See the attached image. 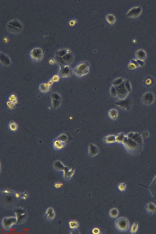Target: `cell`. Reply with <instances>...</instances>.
I'll return each instance as SVG.
<instances>
[{
    "label": "cell",
    "instance_id": "cell-1",
    "mask_svg": "<svg viewBox=\"0 0 156 234\" xmlns=\"http://www.w3.org/2000/svg\"><path fill=\"white\" fill-rule=\"evenodd\" d=\"M55 169L58 171H63L64 177L66 180L71 179L75 173L74 168L71 169L69 167H66L60 161H55L54 164Z\"/></svg>",
    "mask_w": 156,
    "mask_h": 234
},
{
    "label": "cell",
    "instance_id": "cell-2",
    "mask_svg": "<svg viewBox=\"0 0 156 234\" xmlns=\"http://www.w3.org/2000/svg\"><path fill=\"white\" fill-rule=\"evenodd\" d=\"M7 28L10 33L17 34L21 32L23 26L19 20L15 19L9 21L7 24Z\"/></svg>",
    "mask_w": 156,
    "mask_h": 234
},
{
    "label": "cell",
    "instance_id": "cell-3",
    "mask_svg": "<svg viewBox=\"0 0 156 234\" xmlns=\"http://www.w3.org/2000/svg\"><path fill=\"white\" fill-rule=\"evenodd\" d=\"M90 66V63L88 62H83L79 63L74 68V73L75 76L79 77L85 76L89 72Z\"/></svg>",
    "mask_w": 156,
    "mask_h": 234
},
{
    "label": "cell",
    "instance_id": "cell-4",
    "mask_svg": "<svg viewBox=\"0 0 156 234\" xmlns=\"http://www.w3.org/2000/svg\"><path fill=\"white\" fill-rule=\"evenodd\" d=\"M115 225L118 231L122 232H125L129 229V222L126 218L121 217L119 218L116 220Z\"/></svg>",
    "mask_w": 156,
    "mask_h": 234
},
{
    "label": "cell",
    "instance_id": "cell-5",
    "mask_svg": "<svg viewBox=\"0 0 156 234\" xmlns=\"http://www.w3.org/2000/svg\"><path fill=\"white\" fill-rule=\"evenodd\" d=\"M127 150L130 152H134L138 150L140 145L134 142L127 136H125L123 143Z\"/></svg>",
    "mask_w": 156,
    "mask_h": 234
},
{
    "label": "cell",
    "instance_id": "cell-6",
    "mask_svg": "<svg viewBox=\"0 0 156 234\" xmlns=\"http://www.w3.org/2000/svg\"><path fill=\"white\" fill-rule=\"evenodd\" d=\"M44 52L39 48H35L31 51L30 55L32 59L34 61H40L43 57Z\"/></svg>",
    "mask_w": 156,
    "mask_h": 234
},
{
    "label": "cell",
    "instance_id": "cell-7",
    "mask_svg": "<svg viewBox=\"0 0 156 234\" xmlns=\"http://www.w3.org/2000/svg\"><path fill=\"white\" fill-rule=\"evenodd\" d=\"M18 222L17 218L9 217L5 218L2 221V225L5 229L9 230Z\"/></svg>",
    "mask_w": 156,
    "mask_h": 234
},
{
    "label": "cell",
    "instance_id": "cell-8",
    "mask_svg": "<svg viewBox=\"0 0 156 234\" xmlns=\"http://www.w3.org/2000/svg\"><path fill=\"white\" fill-rule=\"evenodd\" d=\"M115 87L117 90V98L120 100L124 99L126 97L128 93L124 87V82L119 86Z\"/></svg>",
    "mask_w": 156,
    "mask_h": 234
},
{
    "label": "cell",
    "instance_id": "cell-9",
    "mask_svg": "<svg viewBox=\"0 0 156 234\" xmlns=\"http://www.w3.org/2000/svg\"><path fill=\"white\" fill-rule=\"evenodd\" d=\"M127 136L138 144L140 145H142V137L137 133H130Z\"/></svg>",
    "mask_w": 156,
    "mask_h": 234
},
{
    "label": "cell",
    "instance_id": "cell-10",
    "mask_svg": "<svg viewBox=\"0 0 156 234\" xmlns=\"http://www.w3.org/2000/svg\"><path fill=\"white\" fill-rule=\"evenodd\" d=\"M143 102L147 105L151 104L154 100V95L151 93L149 92L145 93L142 98Z\"/></svg>",
    "mask_w": 156,
    "mask_h": 234
},
{
    "label": "cell",
    "instance_id": "cell-11",
    "mask_svg": "<svg viewBox=\"0 0 156 234\" xmlns=\"http://www.w3.org/2000/svg\"><path fill=\"white\" fill-rule=\"evenodd\" d=\"M71 70L70 67L68 65L64 66L60 72V76L62 78H68L71 76Z\"/></svg>",
    "mask_w": 156,
    "mask_h": 234
},
{
    "label": "cell",
    "instance_id": "cell-12",
    "mask_svg": "<svg viewBox=\"0 0 156 234\" xmlns=\"http://www.w3.org/2000/svg\"><path fill=\"white\" fill-rule=\"evenodd\" d=\"M15 212L16 214L18 221L22 222L25 220L27 214L24 210L22 209H18L16 210Z\"/></svg>",
    "mask_w": 156,
    "mask_h": 234
},
{
    "label": "cell",
    "instance_id": "cell-13",
    "mask_svg": "<svg viewBox=\"0 0 156 234\" xmlns=\"http://www.w3.org/2000/svg\"><path fill=\"white\" fill-rule=\"evenodd\" d=\"M141 12V9L140 7H134L130 10L127 16L130 17H136L138 16Z\"/></svg>",
    "mask_w": 156,
    "mask_h": 234
},
{
    "label": "cell",
    "instance_id": "cell-14",
    "mask_svg": "<svg viewBox=\"0 0 156 234\" xmlns=\"http://www.w3.org/2000/svg\"><path fill=\"white\" fill-rule=\"evenodd\" d=\"M0 61L2 64L5 66H8L11 64V61L9 57L3 53H1Z\"/></svg>",
    "mask_w": 156,
    "mask_h": 234
},
{
    "label": "cell",
    "instance_id": "cell-15",
    "mask_svg": "<svg viewBox=\"0 0 156 234\" xmlns=\"http://www.w3.org/2000/svg\"><path fill=\"white\" fill-rule=\"evenodd\" d=\"M99 152V149L96 145L90 144L88 147V153L91 157H94Z\"/></svg>",
    "mask_w": 156,
    "mask_h": 234
},
{
    "label": "cell",
    "instance_id": "cell-16",
    "mask_svg": "<svg viewBox=\"0 0 156 234\" xmlns=\"http://www.w3.org/2000/svg\"><path fill=\"white\" fill-rule=\"evenodd\" d=\"M145 209L150 215L154 214L156 212V206L151 202H150L145 206Z\"/></svg>",
    "mask_w": 156,
    "mask_h": 234
},
{
    "label": "cell",
    "instance_id": "cell-17",
    "mask_svg": "<svg viewBox=\"0 0 156 234\" xmlns=\"http://www.w3.org/2000/svg\"><path fill=\"white\" fill-rule=\"evenodd\" d=\"M65 142L61 141L58 139L54 140V146L56 150H59L63 148L65 146Z\"/></svg>",
    "mask_w": 156,
    "mask_h": 234
},
{
    "label": "cell",
    "instance_id": "cell-18",
    "mask_svg": "<svg viewBox=\"0 0 156 234\" xmlns=\"http://www.w3.org/2000/svg\"><path fill=\"white\" fill-rule=\"evenodd\" d=\"M39 89L40 91L43 93H48L51 89L50 85L48 83H43L40 85Z\"/></svg>",
    "mask_w": 156,
    "mask_h": 234
},
{
    "label": "cell",
    "instance_id": "cell-19",
    "mask_svg": "<svg viewBox=\"0 0 156 234\" xmlns=\"http://www.w3.org/2000/svg\"><path fill=\"white\" fill-rule=\"evenodd\" d=\"M47 218L49 220H52L54 219L55 214L54 210L51 208L48 209L46 213Z\"/></svg>",
    "mask_w": 156,
    "mask_h": 234
},
{
    "label": "cell",
    "instance_id": "cell-20",
    "mask_svg": "<svg viewBox=\"0 0 156 234\" xmlns=\"http://www.w3.org/2000/svg\"><path fill=\"white\" fill-rule=\"evenodd\" d=\"M109 117L113 120H116L118 118V112L117 110L114 109H112L109 111Z\"/></svg>",
    "mask_w": 156,
    "mask_h": 234
},
{
    "label": "cell",
    "instance_id": "cell-21",
    "mask_svg": "<svg viewBox=\"0 0 156 234\" xmlns=\"http://www.w3.org/2000/svg\"><path fill=\"white\" fill-rule=\"evenodd\" d=\"M104 140L107 143H112L116 142V135H110L104 138Z\"/></svg>",
    "mask_w": 156,
    "mask_h": 234
},
{
    "label": "cell",
    "instance_id": "cell-22",
    "mask_svg": "<svg viewBox=\"0 0 156 234\" xmlns=\"http://www.w3.org/2000/svg\"><path fill=\"white\" fill-rule=\"evenodd\" d=\"M107 22L110 24H113L116 21V18L113 14H110L107 15L106 18Z\"/></svg>",
    "mask_w": 156,
    "mask_h": 234
},
{
    "label": "cell",
    "instance_id": "cell-23",
    "mask_svg": "<svg viewBox=\"0 0 156 234\" xmlns=\"http://www.w3.org/2000/svg\"><path fill=\"white\" fill-rule=\"evenodd\" d=\"M124 79L121 78H117L114 80L112 82V86L116 87L121 85L124 82Z\"/></svg>",
    "mask_w": 156,
    "mask_h": 234
},
{
    "label": "cell",
    "instance_id": "cell-24",
    "mask_svg": "<svg viewBox=\"0 0 156 234\" xmlns=\"http://www.w3.org/2000/svg\"><path fill=\"white\" fill-rule=\"evenodd\" d=\"M63 58L66 63H70L73 61L74 57L72 54L68 53L63 56Z\"/></svg>",
    "mask_w": 156,
    "mask_h": 234
},
{
    "label": "cell",
    "instance_id": "cell-25",
    "mask_svg": "<svg viewBox=\"0 0 156 234\" xmlns=\"http://www.w3.org/2000/svg\"><path fill=\"white\" fill-rule=\"evenodd\" d=\"M118 210L116 208L112 209L109 212V215L112 218H115L119 215Z\"/></svg>",
    "mask_w": 156,
    "mask_h": 234
},
{
    "label": "cell",
    "instance_id": "cell-26",
    "mask_svg": "<svg viewBox=\"0 0 156 234\" xmlns=\"http://www.w3.org/2000/svg\"><path fill=\"white\" fill-rule=\"evenodd\" d=\"M52 105L54 109L59 108L61 105L62 101L55 99L51 98Z\"/></svg>",
    "mask_w": 156,
    "mask_h": 234
},
{
    "label": "cell",
    "instance_id": "cell-27",
    "mask_svg": "<svg viewBox=\"0 0 156 234\" xmlns=\"http://www.w3.org/2000/svg\"><path fill=\"white\" fill-rule=\"evenodd\" d=\"M125 137V136L123 133L118 134L116 135V142L119 143H123Z\"/></svg>",
    "mask_w": 156,
    "mask_h": 234
},
{
    "label": "cell",
    "instance_id": "cell-28",
    "mask_svg": "<svg viewBox=\"0 0 156 234\" xmlns=\"http://www.w3.org/2000/svg\"><path fill=\"white\" fill-rule=\"evenodd\" d=\"M70 228L72 229H77L79 226V223L75 220L72 221L69 223Z\"/></svg>",
    "mask_w": 156,
    "mask_h": 234
},
{
    "label": "cell",
    "instance_id": "cell-29",
    "mask_svg": "<svg viewBox=\"0 0 156 234\" xmlns=\"http://www.w3.org/2000/svg\"><path fill=\"white\" fill-rule=\"evenodd\" d=\"M110 93L112 96L114 97L117 98V90L115 86H112L110 89Z\"/></svg>",
    "mask_w": 156,
    "mask_h": 234
},
{
    "label": "cell",
    "instance_id": "cell-30",
    "mask_svg": "<svg viewBox=\"0 0 156 234\" xmlns=\"http://www.w3.org/2000/svg\"><path fill=\"white\" fill-rule=\"evenodd\" d=\"M9 127V129L13 132L16 131L18 129L17 125L14 122H10Z\"/></svg>",
    "mask_w": 156,
    "mask_h": 234
},
{
    "label": "cell",
    "instance_id": "cell-31",
    "mask_svg": "<svg viewBox=\"0 0 156 234\" xmlns=\"http://www.w3.org/2000/svg\"><path fill=\"white\" fill-rule=\"evenodd\" d=\"M51 98L56 100L62 101V98L61 95L58 93H53L51 94Z\"/></svg>",
    "mask_w": 156,
    "mask_h": 234
},
{
    "label": "cell",
    "instance_id": "cell-32",
    "mask_svg": "<svg viewBox=\"0 0 156 234\" xmlns=\"http://www.w3.org/2000/svg\"><path fill=\"white\" fill-rule=\"evenodd\" d=\"M138 223L137 222H135L132 225L130 232V234H135L137 232L138 229Z\"/></svg>",
    "mask_w": 156,
    "mask_h": 234
},
{
    "label": "cell",
    "instance_id": "cell-33",
    "mask_svg": "<svg viewBox=\"0 0 156 234\" xmlns=\"http://www.w3.org/2000/svg\"><path fill=\"white\" fill-rule=\"evenodd\" d=\"M127 183H122L118 185V188L119 190L124 193L126 188V184Z\"/></svg>",
    "mask_w": 156,
    "mask_h": 234
},
{
    "label": "cell",
    "instance_id": "cell-34",
    "mask_svg": "<svg viewBox=\"0 0 156 234\" xmlns=\"http://www.w3.org/2000/svg\"><path fill=\"white\" fill-rule=\"evenodd\" d=\"M58 139L61 141L65 142L67 140V137L65 135H62L58 137Z\"/></svg>",
    "mask_w": 156,
    "mask_h": 234
},
{
    "label": "cell",
    "instance_id": "cell-35",
    "mask_svg": "<svg viewBox=\"0 0 156 234\" xmlns=\"http://www.w3.org/2000/svg\"><path fill=\"white\" fill-rule=\"evenodd\" d=\"M92 233L94 234H98L100 233V231L99 229L97 228L94 229L92 230Z\"/></svg>",
    "mask_w": 156,
    "mask_h": 234
},
{
    "label": "cell",
    "instance_id": "cell-36",
    "mask_svg": "<svg viewBox=\"0 0 156 234\" xmlns=\"http://www.w3.org/2000/svg\"><path fill=\"white\" fill-rule=\"evenodd\" d=\"M71 233L72 234H80V232L77 229H73L71 231Z\"/></svg>",
    "mask_w": 156,
    "mask_h": 234
}]
</instances>
